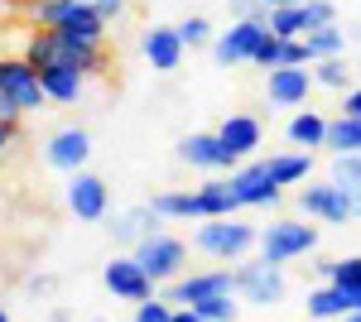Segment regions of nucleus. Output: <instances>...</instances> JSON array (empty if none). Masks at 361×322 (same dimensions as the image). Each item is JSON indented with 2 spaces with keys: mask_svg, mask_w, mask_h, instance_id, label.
I'll use <instances>...</instances> for the list:
<instances>
[{
  "mask_svg": "<svg viewBox=\"0 0 361 322\" xmlns=\"http://www.w3.org/2000/svg\"><path fill=\"white\" fill-rule=\"evenodd\" d=\"M130 255L145 265V274H149L159 289H164L169 279H178V274H188V269H193V265H188V260H193V245L183 241V236H173L169 226L149 231V236H140Z\"/></svg>",
  "mask_w": 361,
  "mask_h": 322,
  "instance_id": "nucleus-6",
  "label": "nucleus"
},
{
  "mask_svg": "<svg viewBox=\"0 0 361 322\" xmlns=\"http://www.w3.org/2000/svg\"><path fill=\"white\" fill-rule=\"evenodd\" d=\"M97 5H102V15H106V20H121V15L130 10V0H97Z\"/></svg>",
  "mask_w": 361,
  "mask_h": 322,
  "instance_id": "nucleus-40",
  "label": "nucleus"
},
{
  "mask_svg": "<svg viewBox=\"0 0 361 322\" xmlns=\"http://www.w3.org/2000/svg\"><path fill=\"white\" fill-rule=\"evenodd\" d=\"M183 39H178V25H145L140 29V58L154 68V73H178L183 68Z\"/></svg>",
  "mask_w": 361,
  "mask_h": 322,
  "instance_id": "nucleus-16",
  "label": "nucleus"
},
{
  "mask_svg": "<svg viewBox=\"0 0 361 322\" xmlns=\"http://www.w3.org/2000/svg\"><path fill=\"white\" fill-rule=\"evenodd\" d=\"M313 54H308L304 39H279V68H308Z\"/></svg>",
  "mask_w": 361,
  "mask_h": 322,
  "instance_id": "nucleus-32",
  "label": "nucleus"
},
{
  "mask_svg": "<svg viewBox=\"0 0 361 322\" xmlns=\"http://www.w3.org/2000/svg\"><path fill=\"white\" fill-rule=\"evenodd\" d=\"M126 322H135V318H126Z\"/></svg>",
  "mask_w": 361,
  "mask_h": 322,
  "instance_id": "nucleus-46",
  "label": "nucleus"
},
{
  "mask_svg": "<svg viewBox=\"0 0 361 322\" xmlns=\"http://www.w3.org/2000/svg\"><path fill=\"white\" fill-rule=\"evenodd\" d=\"M304 313H308V322H337L342 313H347V289H342V284H333V279L308 284Z\"/></svg>",
  "mask_w": 361,
  "mask_h": 322,
  "instance_id": "nucleus-21",
  "label": "nucleus"
},
{
  "mask_svg": "<svg viewBox=\"0 0 361 322\" xmlns=\"http://www.w3.org/2000/svg\"><path fill=\"white\" fill-rule=\"evenodd\" d=\"M178 39H183V49H212L217 29H212L207 15H183V20H178Z\"/></svg>",
  "mask_w": 361,
  "mask_h": 322,
  "instance_id": "nucleus-31",
  "label": "nucleus"
},
{
  "mask_svg": "<svg viewBox=\"0 0 361 322\" xmlns=\"http://www.w3.org/2000/svg\"><path fill=\"white\" fill-rule=\"evenodd\" d=\"M284 140H289V149H323V140H328V116L313 111V106H299L284 120Z\"/></svg>",
  "mask_w": 361,
  "mask_h": 322,
  "instance_id": "nucleus-19",
  "label": "nucleus"
},
{
  "mask_svg": "<svg viewBox=\"0 0 361 322\" xmlns=\"http://www.w3.org/2000/svg\"><path fill=\"white\" fill-rule=\"evenodd\" d=\"M337 322H361V308H357V313H342Z\"/></svg>",
  "mask_w": 361,
  "mask_h": 322,
  "instance_id": "nucleus-43",
  "label": "nucleus"
},
{
  "mask_svg": "<svg viewBox=\"0 0 361 322\" xmlns=\"http://www.w3.org/2000/svg\"><path fill=\"white\" fill-rule=\"evenodd\" d=\"M304 44H308V54H313V63H318V58H337V54H347L352 34H347L342 25H318V29H308V34H304Z\"/></svg>",
  "mask_w": 361,
  "mask_h": 322,
  "instance_id": "nucleus-28",
  "label": "nucleus"
},
{
  "mask_svg": "<svg viewBox=\"0 0 361 322\" xmlns=\"http://www.w3.org/2000/svg\"><path fill=\"white\" fill-rule=\"evenodd\" d=\"M328 178L342 188V197H347L352 216H361V154H333V163H328Z\"/></svg>",
  "mask_w": 361,
  "mask_h": 322,
  "instance_id": "nucleus-26",
  "label": "nucleus"
},
{
  "mask_svg": "<svg viewBox=\"0 0 361 322\" xmlns=\"http://www.w3.org/2000/svg\"><path fill=\"white\" fill-rule=\"evenodd\" d=\"M102 284H106V294H111L116 303H145V298L159 294V284L145 274V265H140L130 250H126V255H111V260L102 265Z\"/></svg>",
  "mask_w": 361,
  "mask_h": 322,
  "instance_id": "nucleus-10",
  "label": "nucleus"
},
{
  "mask_svg": "<svg viewBox=\"0 0 361 322\" xmlns=\"http://www.w3.org/2000/svg\"><path fill=\"white\" fill-rule=\"evenodd\" d=\"M39 87L49 97V106H78L87 97V78L73 68H39Z\"/></svg>",
  "mask_w": 361,
  "mask_h": 322,
  "instance_id": "nucleus-20",
  "label": "nucleus"
},
{
  "mask_svg": "<svg viewBox=\"0 0 361 322\" xmlns=\"http://www.w3.org/2000/svg\"><path fill=\"white\" fill-rule=\"evenodd\" d=\"M328 154H361V116H347L337 111L328 116V140H323Z\"/></svg>",
  "mask_w": 361,
  "mask_h": 322,
  "instance_id": "nucleus-27",
  "label": "nucleus"
},
{
  "mask_svg": "<svg viewBox=\"0 0 361 322\" xmlns=\"http://www.w3.org/2000/svg\"><path fill=\"white\" fill-rule=\"evenodd\" d=\"M333 284H347V289H361V255H342L333 269Z\"/></svg>",
  "mask_w": 361,
  "mask_h": 322,
  "instance_id": "nucleus-34",
  "label": "nucleus"
},
{
  "mask_svg": "<svg viewBox=\"0 0 361 322\" xmlns=\"http://www.w3.org/2000/svg\"><path fill=\"white\" fill-rule=\"evenodd\" d=\"M313 92H318V87H313V63H308V68H270V73H265V101L275 111L308 106Z\"/></svg>",
  "mask_w": 361,
  "mask_h": 322,
  "instance_id": "nucleus-14",
  "label": "nucleus"
},
{
  "mask_svg": "<svg viewBox=\"0 0 361 322\" xmlns=\"http://www.w3.org/2000/svg\"><path fill=\"white\" fill-rule=\"evenodd\" d=\"M0 92L25 116H44V106H49V97L39 87V68L29 58H0Z\"/></svg>",
  "mask_w": 361,
  "mask_h": 322,
  "instance_id": "nucleus-11",
  "label": "nucleus"
},
{
  "mask_svg": "<svg viewBox=\"0 0 361 322\" xmlns=\"http://www.w3.org/2000/svg\"><path fill=\"white\" fill-rule=\"evenodd\" d=\"M29 20L39 29H63L78 39H106V25H111L97 0H34Z\"/></svg>",
  "mask_w": 361,
  "mask_h": 322,
  "instance_id": "nucleus-4",
  "label": "nucleus"
},
{
  "mask_svg": "<svg viewBox=\"0 0 361 322\" xmlns=\"http://www.w3.org/2000/svg\"><path fill=\"white\" fill-rule=\"evenodd\" d=\"M313 87H323V92H347V87H352V58L347 54L318 58V63H313Z\"/></svg>",
  "mask_w": 361,
  "mask_h": 322,
  "instance_id": "nucleus-29",
  "label": "nucleus"
},
{
  "mask_svg": "<svg viewBox=\"0 0 361 322\" xmlns=\"http://www.w3.org/2000/svg\"><path fill=\"white\" fill-rule=\"evenodd\" d=\"M236 298L255 308V313H270L289 298V279H284V265H270L265 255H246L236 260Z\"/></svg>",
  "mask_w": 361,
  "mask_h": 322,
  "instance_id": "nucleus-5",
  "label": "nucleus"
},
{
  "mask_svg": "<svg viewBox=\"0 0 361 322\" xmlns=\"http://www.w3.org/2000/svg\"><path fill=\"white\" fill-rule=\"evenodd\" d=\"M87 159H92V135L82 125H63L44 140V163L58 173H78V168H87Z\"/></svg>",
  "mask_w": 361,
  "mask_h": 322,
  "instance_id": "nucleus-15",
  "label": "nucleus"
},
{
  "mask_svg": "<svg viewBox=\"0 0 361 322\" xmlns=\"http://www.w3.org/2000/svg\"><path fill=\"white\" fill-rule=\"evenodd\" d=\"M294 207L308 216V221H328V226H347V221H357L352 207H347V197L337 188L333 178H304V188L294 192Z\"/></svg>",
  "mask_w": 361,
  "mask_h": 322,
  "instance_id": "nucleus-9",
  "label": "nucleus"
},
{
  "mask_svg": "<svg viewBox=\"0 0 361 322\" xmlns=\"http://www.w3.org/2000/svg\"><path fill=\"white\" fill-rule=\"evenodd\" d=\"M34 68H73L82 78H106L111 54H106V39H78V34H63V29H39L25 39V54Z\"/></svg>",
  "mask_w": 361,
  "mask_h": 322,
  "instance_id": "nucleus-1",
  "label": "nucleus"
},
{
  "mask_svg": "<svg viewBox=\"0 0 361 322\" xmlns=\"http://www.w3.org/2000/svg\"><path fill=\"white\" fill-rule=\"evenodd\" d=\"M0 125H15V130H20V125H25V111L15 106V101H10V97H5V92H0Z\"/></svg>",
  "mask_w": 361,
  "mask_h": 322,
  "instance_id": "nucleus-37",
  "label": "nucleus"
},
{
  "mask_svg": "<svg viewBox=\"0 0 361 322\" xmlns=\"http://www.w3.org/2000/svg\"><path fill=\"white\" fill-rule=\"evenodd\" d=\"M270 178L279 188H299L304 178H313V149H284V154H270L265 159Z\"/></svg>",
  "mask_w": 361,
  "mask_h": 322,
  "instance_id": "nucleus-23",
  "label": "nucleus"
},
{
  "mask_svg": "<svg viewBox=\"0 0 361 322\" xmlns=\"http://www.w3.org/2000/svg\"><path fill=\"white\" fill-rule=\"evenodd\" d=\"M265 29H270L275 39H304L308 29H313L308 0H294V5H270V15H265Z\"/></svg>",
  "mask_w": 361,
  "mask_h": 322,
  "instance_id": "nucleus-25",
  "label": "nucleus"
},
{
  "mask_svg": "<svg viewBox=\"0 0 361 322\" xmlns=\"http://www.w3.org/2000/svg\"><path fill=\"white\" fill-rule=\"evenodd\" d=\"M169 226L164 216H154L149 202H140V207H121V212H106V231H111L116 245H126V250H135L140 236H149V231H159Z\"/></svg>",
  "mask_w": 361,
  "mask_h": 322,
  "instance_id": "nucleus-18",
  "label": "nucleus"
},
{
  "mask_svg": "<svg viewBox=\"0 0 361 322\" xmlns=\"http://www.w3.org/2000/svg\"><path fill=\"white\" fill-rule=\"evenodd\" d=\"M318 250V226L308 216H270L255 236V255H265L270 265H294Z\"/></svg>",
  "mask_w": 361,
  "mask_h": 322,
  "instance_id": "nucleus-3",
  "label": "nucleus"
},
{
  "mask_svg": "<svg viewBox=\"0 0 361 322\" xmlns=\"http://www.w3.org/2000/svg\"><path fill=\"white\" fill-rule=\"evenodd\" d=\"M0 322H15V318H10V313H5V308H0Z\"/></svg>",
  "mask_w": 361,
  "mask_h": 322,
  "instance_id": "nucleus-45",
  "label": "nucleus"
},
{
  "mask_svg": "<svg viewBox=\"0 0 361 322\" xmlns=\"http://www.w3.org/2000/svg\"><path fill=\"white\" fill-rule=\"evenodd\" d=\"M255 236H260V226L246 221L241 212L231 216H202L193 226V255H207V260H222V265H236V260H246L255 255Z\"/></svg>",
  "mask_w": 361,
  "mask_h": 322,
  "instance_id": "nucleus-2",
  "label": "nucleus"
},
{
  "mask_svg": "<svg viewBox=\"0 0 361 322\" xmlns=\"http://www.w3.org/2000/svg\"><path fill=\"white\" fill-rule=\"evenodd\" d=\"M25 289H29L34 298H49V294H54V274H29Z\"/></svg>",
  "mask_w": 361,
  "mask_h": 322,
  "instance_id": "nucleus-38",
  "label": "nucleus"
},
{
  "mask_svg": "<svg viewBox=\"0 0 361 322\" xmlns=\"http://www.w3.org/2000/svg\"><path fill=\"white\" fill-rule=\"evenodd\" d=\"M226 10H231V20H265L270 15V5H260V0H226Z\"/></svg>",
  "mask_w": 361,
  "mask_h": 322,
  "instance_id": "nucleus-35",
  "label": "nucleus"
},
{
  "mask_svg": "<svg viewBox=\"0 0 361 322\" xmlns=\"http://www.w3.org/2000/svg\"><path fill=\"white\" fill-rule=\"evenodd\" d=\"M178 163H188V168H197V173H231L241 159L222 144L217 130H193V135L178 140Z\"/></svg>",
  "mask_w": 361,
  "mask_h": 322,
  "instance_id": "nucleus-13",
  "label": "nucleus"
},
{
  "mask_svg": "<svg viewBox=\"0 0 361 322\" xmlns=\"http://www.w3.org/2000/svg\"><path fill=\"white\" fill-rule=\"evenodd\" d=\"M15 135H20V130H15V125H0V154H5V149L15 144Z\"/></svg>",
  "mask_w": 361,
  "mask_h": 322,
  "instance_id": "nucleus-42",
  "label": "nucleus"
},
{
  "mask_svg": "<svg viewBox=\"0 0 361 322\" xmlns=\"http://www.w3.org/2000/svg\"><path fill=\"white\" fill-rule=\"evenodd\" d=\"M226 178H231V192H236L241 212H275L279 202H284V188L270 178V168H265L260 154L255 159H241Z\"/></svg>",
  "mask_w": 361,
  "mask_h": 322,
  "instance_id": "nucleus-7",
  "label": "nucleus"
},
{
  "mask_svg": "<svg viewBox=\"0 0 361 322\" xmlns=\"http://www.w3.org/2000/svg\"><path fill=\"white\" fill-rule=\"evenodd\" d=\"M193 192H197V202H202V216H231V212H241V202H236V192H231V178H226V173H207Z\"/></svg>",
  "mask_w": 361,
  "mask_h": 322,
  "instance_id": "nucleus-24",
  "label": "nucleus"
},
{
  "mask_svg": "<svg viewBox=\"0 0 361 322\" xmlns=\"http://www.w3.org/2000/svg\"><path fill=\"white\" fill-rule=\"evenodd\" d=\"M63 202H68V212L78 216V221L97 226V221H106V212H111V183L102 173H92V168H78V173H68Z\"/></svg>",
  "mask_w": 361,
  "mask_h": 322,
  "instance_id": "nucleus-8",
  "label": "nucleus"
},
{
  "mask_svg": "<svg viewBox=\"0 0 361 322\" xmlns=\"http://www.w3.org/2000/svg\"><path fill=\"white\" fill-rule=\"evenodd\" d=\"M260 5H294V0H260Z\"/></svg>",
  "mask_w": 361,
  "mask_h": 322,
  "instance_id": "nucleus-44",
  "label": "nucleus"
},
{
  "mask_svg": "<svg viewBox=\"0 0 361 322\" xmlns=\"http://www.w3.org/2000/svg\"><path fill=\"white\" fill-rule=\"evenodd\" d=\"M265 34H270L265 20H231V25L212 39V58H217V68H250V58H255V49H260Z\"/></svg>",
  "mask_w": 361,
  "mask_h": 322,
  "instance_id": "nucleus-12",
  "label": "nucleus"
},
{
  "mask_svg": "<svg viewBox=\"0 0 361 322\" xmlns=\"http://www.w3.org/2000/svg\"><path fill=\"white\" fill-rule=\"evenodd\" d=\"M337 111H347V116H361V87H347L342 92V106Z\"/></svg>",
  "mask_w": 361,
  "mask_h": 322,
  "instance_id": "nucleus-39",
  "label": "nucleus"
},
{
  "mask_svg": "<svg viewBox=\"0 0 361 322\" xmlns=\"http://www.w3.org/2000/svg\"><path fill=\"white\" fill-rule=\"evenodd\" d=\"M149 207L164 221H202V202H197L193 188H159L149 197Z\"/></svg>",
  "mask_w": 361,
  "mask_h": 322,
  "instance_id": "nucleus-22",
  "label": "nucleus"
},
{
  "mask_svg": "<svg viewBox=\"0 0 361 322\" xmlns=\"http://www.w3.org/2000/svg\"><path fill=\"white\" fill-rule=\"evenodd\" d=\"M193 308L202 322H241V298L236 294H212L202 303H193Z\"/></svg>",
  "mask_w": 361,
  "mask_h": 322,
  "instance_id": "nucleus-30",
  "label": "nucleus"
},
{
  "mask_svg": "<svg viewBox=\"0 0 361 322\" xmlns=\"http://www.w3.org/2000/svg\"><path fill=\"white\" fill-rule=\"evenodd\" d=\"M169 313H173V303L169 298H145V303H135V322H169Z\"/></svg>",
  "mask_w": 361,
  "mask_h": 322,
  "instance_id": "nucleus-33",
  "label": "nucleus"
},
{
  "mask_svg": "<svg viewBox=\"0 0 361 322\" xmlns=\"http://www.w3.org/2000/svg\"><path fill=\"white\" fill-rule=\"evenodd\" d=\"M304 269L313 274V284H323V279H333V269H337V255H318V250H313Z\"/></svg>",
  "mask_w": 361,
  "mask_h": 322,
  "instance_id": "nucleus-36",
  "label": "nucleus"
},
{
  "mask_svg": "<svg viewBox=\"0 0 361 322\" xmlns=\"http://www.w3.org/2000/svg\"><path fill=\"white\" fill-rule=\"evenodd\" d=\"M169 322H202V318H197V308H173Z\"/></svg>",
  "mask_w": 361,
  "mask_h": 322,
  "instance_id": "nucleus-41",
  "label": "nucleus"
},
{
  "mask_svg": "<svg viewBox=\"0 0 361 322\" xmlns=\"http://www.w3.org/2000/svg\"><path fill=\"white\" fill-rule=\"evenodd\" d=\"M217 135H222V144L236 154V159H255L260 144H265V120L250 116V111H231L222 125H217Z\"/></svg>",
  "mask_w": 361,
  "mask_h": 322,
  "instance_id": "nucleus-17",
  "label": "nucleus"
}]
</instances>
